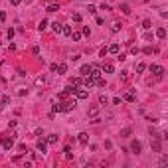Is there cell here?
Listing matches in <instances>:
<instances>
[{
    "label": "cell",
    "mask_w": 168,
    "mask_h": 168,
    "mask_svg": "<svg viewBox=\"0 0 168 168\" xmlns=\"http://www.w3.org/2000/svg\"><path fill=\"white\" fill-rule=\"evenodd\" d=\"M36 148H38L42 154H46V152H48V141H46V138H38V142H36Z\"/></svg>",
    "instance_id": "2"
},
{
    "label": "cell",
    "mask_w": 168,
    "mask_h": 168,
    "mask_svg": "<svg viewBox=\"0 0 168 168\" xmlns=\"http://www.w3.org/2000/svg\"><path fill=\"white\" fill-rule=\"evenodd\" d=\"M138 52H141V49H138V48H137V46H133V48H131V53H135V55H137V53H138Z\"/></svg>",
    "instance_id": "45"
},
{
    "label": "cell",
    "mask_w": 168,
    "mask_h": 168,
    "mask_svg": "<svg viewBox=\"0 0 168 168\" xmlns=\"http://www.w3.org/2000/svg\"><path fill=\"white\" fill-rule=\"evenodd\" d=\"M63 152H65V158H73V154H71V148H69V146H63Z\"/></svg>",
    "instance_id": "28"
},
{
    "label": "cell",
    "mask_w": 168,
    "mask_h": 168,
    "mask_svg": "<svg viewBox=\"0 0 168 168\" xmlns=\"http://www.w3.org/2000/svg\"><path fill=\"white\" fill-rule=\"evenodd\" d=\"M141 150H142V144L138 141H133L131 142V152H133V154H141Z\"/></svg>",
    "instance_id": "7"
},
{
    "label": "cell",
    "mask_w": 168,
    "mask_h": 168,
    "mask_svg": "<svg viewBox=\"0 0 168 168\" xmlns=\"http://www.w3.org/2000/svg\"><path fill=\"white\" fill-rule=\"evenodd\" d=\"M89 71H91V65H89V63H85V65H81L79 73H81V75H89Z\"/></svg>",
    "instance_id": "13"
},
{
    "label": "cell",
    "mask_w": 168,
    "mask_h": 168,
    "mask_svg": "<svg viewBox=\"0 0 168 168\" xmlns=\"http://www.w3.org/2000/svg\"><path fill=\"white\" fill-rule=\"evenodd\" d=\"M81 83H83V79H81V77H71V81H69V85H73V87H79Z\"/></svg>",
    "instance_id": "12"
},
{
    "label": "cell",
    "mask_w": 168,
    "mask_h": 168,
    "mask_svg": "<svg viewBox=\"0 0 168 168\" xmlns=\"http://www.w3.org/2000/svg\"><path fill=\"white\" fill-rule=\"evenodd\" d=\"M142 52H144L146 55H150V53H156V52H158V49H156V48H150V46H148V48H144V49H142Z\"/></svg>",
    "instance_id": "21"
},
{
    "label": "cell",
    "mask_w": 168,
    "mask_h": 168,
    "mask_svg": "<svg viewBox=\"0 0 168 168\" xmlns=\"http://www.w3.org/2000/svg\"><path fill=\"white\" fill-rule=\"evenodd\" d=\"M42 2H46V4H52V2H53V0H42Z\"/></svg>",
    "instance_id": "50"
},
{
    "label": "cell",
    "mask_w": 168,
    "mask_h": 168,
    "mask_svg": "<svg viewBox=\"0 0 168 168\" xmlns=\"http://www.w3.org/2000/svg\"><path fill=\"white\" fill-rule=\"evenodd\" d=\"M160 164H162V166H164V164H168V156H162V158H160Z\"/></svg>",
    "instance_id": "46"
},
{
    "label": "cell",
    "mask_w": 168,
    "mask_h": 168,
    "mask_svg": "<svg viewBox=\"0 0 168 168\" xmlns=\"http://www.w3.org/2000/svg\"><path fill=\"white\" fill-rule=\"evenodd\" d=\"M152 135V133H150ZM160 138H162V137H158V135H152V150H154V152H160V148H162V141H160Z\"/></svg>",
    "instance_id": "1"
},
{
    "label": "cell",
    "mask_w": 168,
    "mask_h": 168,
    "mask_svg": "<svg viewBox=\"0 0 168 168\" xmlns=\"http://www.w3.org/2000/svg\"><path fill=\"white\" fill-rule=\"evenodd\" d=\"M59 111H61V105H59V103H58V105H53L52 113H59Z\"/></svg>",
    "instance_id": "39"
},
{
    "label": "cell",
    "mask_w": 168,
    "mask_h": 168,
    "mask_svg": "<svg viewBox=\"0 0 168 168\" xmlns=\"http://www.w3.org/2000/svg\"><path fill=\"white\" fill-rule=\"evenodd\" d=\"M58 10H59V4H53L52 2V4L48 6V12H58Z\"/></svg>",
    "instance_id": "23"
},
{
    "label": "cell",
    "mask_w": 168,
    "mask_h": 168,
    "mask_svg": "<svg viewBox=\"0 0 168 168\" xmlns=\"http://www.w3.org/2000/svg\"><path fill=\"white\" fill-rule=\"evenodd\" d=\"M10 2H12L14 6H18V4H20V2H22V0H10Z\"/></svg>",
    "instance_id": "49"
},
{
    "label": "cell",
    "mask_w": 168,
    "mask_h": 168,
    "mask_svg": "<svg viewBox=\"0 0 168 168\" xmlns=\"http://www.w3.org/2000/svg\"><path fill=\"white\" fill-rule=\"evenodd\" d=\"M117 55H119V58H117L119 61H125V59H127V55H125V53H117Z\"/></svg>",
    "instance_id": "43"
},
{
    "label": "cell",
    "mask_w": 168,
    "mask_h": 168,
    "mask_svg": "<svg viewBox=\"0 0 168 168\" xmlns=\"http://www.w3.org/2000/svg\"><path fill=\"white\" fill-rule=\"evenodd\" d=\"M121 12L123 14H131V6L128 4H121Z\"/></svg>",
    "instance_id": "25"
},
{
    "label": "cell",
    "mask_w": 168,
    "mask_h": 168,
    "mask_svg": "<svg viewBox=\"0 0 168 168\" xmlns=\"http://www.w3.org/2000/svg\"><path fill=\"white\" fill-rule=\"evenodd\" d=\"M59 105H61V111L63 113H69V111H73V107H75V101H63V103H59Z\"/></svg>",
    "instance_id": "4"
},
{
    "label": "cell",
    "mask_w": 168,
    "mask_h": 168,
    "mask_svg": "<svg viewBox=\"0 0 168 168\" xmlns=\"http://www.w3.org/2000/svg\"><path fill=\"white\" fill-rule=\"evenodd\" d=\"M97 113H99V107H91V109H89V115L91 117H95Z\"/></svg>",
    "instance_id": "30"
},
{
    "label": "cell",
    "mask_w": 168,
    "mask_h": 168,
    "mask_svg": "<svg viewBox=\"0 0 168 168\" xmlns=\"http://www.w3.org/2000/svg\"><path fill=\"white\" fill-rule=\"evenodd\" d=\"M2 146H4L6 150H10V148L14 146V137H6L4 135V137H2Z\"/></svg>",
    "instance_id": "5"
},
{
    "label": "cell",
    "mask_w": 168,
    "mask_h": 168,
    "mask_svg": "<svg viewBox=\"0 0 168 168\" xmlns=\"http://www.w3.org/2000/svg\"><path fill=\"white\" fill-rule=\"evenodd\" d=\"M101 71H103V73H113V71H115V67H113V63H103V65H101Z\"/></svg>",
    "instance_id": "10"
},
{
    "label": "cell",
    "mask_w": 168,
    "mask_h": 168,
    "mask_svg": "<svg viewBox=\"0 0 168 168\" xmlns=\"http://www.w3.org/2000/svg\"><path fill=\"white\" fill-rule=\"evenodd\" d=\"M107 53H109V49H107V48H101V49H99V55H101V58H105Z\"/></svg>",
    "instance_id": "34"
},
{
    "label": "cell",
    "mask_w": 168,
    "mask_h": 168,
    "mask_svg": "<svg viewBox=\"0 0 168 168\" xmlns=\"http://www.w3.org/2000/svg\"><path fill=\"white\" fill-rule=\"evenodd\" d=\"M99 103H101V105H107V103H109V99H107L105 95H99Z\"/></svg>",
    "instance_id": "32"
},
{
    "label": "cell",
    "mask_w": 168,
    "mask_h": 168,
    "mask_svg": "<svg viewBox=\"0 0 168 168\" xmlns=\"http://www.w3.org/2000/svg\"><path fill=\"white\" fill-rule=\"evenodd\" d=\"M77 141H79L81 144H87V142H89V135L87 133H79V135H77Z\"/></svg>",
    "instance_id": "11"
},
{
    "label": "cell",
    "mask_w": 168,
    "mask_h": 168,
    "mask_svg": "<svg viewBox=\"0 0 168 168\" xmlns=\"http://www.w3.org/2000/svg\"><path fill=\"white\" fill-rule=\"evenodd\" d=\"M156 38L164 40V38H166V30H164V28H158V30H156Z\"/></svg>",
    "instance_id": "17"
},
{
    "label": "cell",
    "mask_w": 168,
    "mask_h": 168,
    "mask_svg": "<svg viewBox=\"0 0 168 168\" xmlns=\"http://www.w3.org/2000/svg\"><path fill=\"white\" fill-rule=\"evenodd\" d=\"M119 30H121V24L119 22H115L113 26H111V32H119Z\"/></svg>",
    "instance_id": "33"
},
{
    "label": "cell",
    "mask_w": 168,
    "mask_h": 168,
    "mask_svg": "<svg viewBox=\"0 0 168 168\" xmlns=\"http://www.w3.org/2000/svg\"><path fill=\"white\" fill-rule=\"evenodd\" d=\"M71 20H73V22H81V14H73Z\"/></svg>",
    "instance_id": "38"
},
{
    "label": "cell",
    "mask_w": 168,
    "mask_h": 168,
    "mask_svg": "<svg viewBox=\"0 0 168 168\" xmlns=\"http://www.w3.org/2000/svg\"><path fill=\"white\" fill-rule=\"evenodd\" d=\"M81 32H71V38H73V42H77V40H81Z\"/></svg>",
    "instance_id": "27"
},
{
    "label": "cell",
    "mask_w": 168,
    "mask_h": 168,
    "mask_svg": "<svg viewBox=\"0 0 168 168\" xmlns=\"http://www.w3.org/2000/svg\"><path fill=\"white\" fill-rule=\"evenodd\" d=\"M101 10H111V6H109V4H105V2H103V4H101Z\"/></svg>",
    "instance_id": "48"
},
{
    "label": "cell",
    "mask_w": 168,
    "mask_h": 168,
    "mask_svg": "<svg viewBox=\"0 0 168 168\" xmlns=\"http://www.w3.org/2000/svg\"><path fill=\"white\" fill-rule=\"evenodd\" d=\"M6 34H8V38L12 40V36H14V28H8V32H6Z\"/></svg>",
    "instance_id": "44"
},
{
    "label": "cell",
    "mask_w": 168,
    "mask_h": 168,
    "mask_svg": "<svg viewBox=\"0 0 168 168\" xmlns=\"http://www.w3.org/2000/svg\"><path fill=\"white\" fill-rule=\"evenodd\" d=\"M52 28H53V32H55V34H59V32H61V24H59V22H53Z\"/></svg>",
    "instance_id": "20"
},
{
    "label": "cell",
    "mask_w": 168,
    "mask_h": 168,
    "mask_svg": "<svg viewBox=\"0 0 168 168\" xmlns=\"http://www.w3.org/2000/svg\"><path fill=\"white\" fill-rule=\"evenodd\" d=\"M113 105H121V97H115V99H113Z\"/></svg>",
    "instance_id": "47"
},
{
    "label": "cell",
    "mask_w": 168,
    "mask_h": 168,
    "mask_svg": "<svg viewBox=\"0 0 168 168\" xmlns=\"http://www.w3.org/2000/svg\"><path fill=\"white\" fill-rule=\"evenodd\" d=\"M58 135H48V138H46V141H48V144H55V142H58Z\"/></svg>",
    "instance_id": "16"
},
{
    "label": "cell",
    "mask_w": 168,
    "mask_h": 168,
    "mask_svg": "<svg viewBox=\"0 0 168 168\" xmlns=\"http://www.w3.org/2000/svg\"><path fill=\"white\" fill-rule=\"evenodd\" d=\"M55 71H58V73H65L67 71V63H59V65L55 67Z\"/></svg>",
    "instance_id": "18"
},
{
    "label": "cell",
    "mask_w": 168,
    "mask_h": 168,
    "mask_svg": "<svg viewBox=\"0 0 168 168\" xmlns=\"http://www.w3.org/2000/svg\"><path fill=\"white\" fill-rule=\"evenodd\" d=\"M32 53H34V55H40V48H38V46H34V48H32Z\"/></svg>",
    "instance_id": "41"
},
{
    "label": "cell",
    "mask_w": 168,
    "mask_h": 168,
    "mask_svg": "<svg viewBox=\"0 0 168 168\" xmlns=\"http://www.w3.org/2000/svg\"><path fill=\"white\" fill-rule=\"evenodd\" d=\"M75 89H77V87H73V85H67V87H65V93H67V95H73V93H75Z\"/></svg>",
    "instance_id": "29"
},
{
    "label": "cell",
    "mask_w": 168,
    "mask_h": 168,
    "mask_svg": "<svg viewBox=\"0 0 168 168\" xmlns=\"http://www.w3.org/2000/svg\"><path fill=\"white\" fill-rule=\"evenodd\" d=\"M131 133H133V131H131V127H127V128H123V131H121V137H131Z\"/></svg>",
    "instance_id": "26"
},
{
    "label": "cell",
    "mask_w": 168,
    "mask_h": 168,
    "mask_svg": "<svg viewBox=\"0 0 168 168\" xmlns=\"http://www.w3.org/2000/svg\"><path fill=\"white\" fill-rule=\"evenodd\" d=\"M0 22H6V10H2V12H0Z\"/></svg>",
    "instance_id": "40"
},
{
    "label": "cell",
    "mask_w": 168,
    "mask_h": 168,
    "mask_svg": "<svg viewBox=\"0 0 168 168\" xmlns=\"http://www.w3.org/2000/svg\"><path fill=\"white\" fill-rule=\"evenodd\" d=\"M148 69H150V73H154L156 77H162V73H164V67L162 65H156V63H152Z\"/></svg>",
    "instance_id": "3"
},
{
    "label": "cell",
    "mask_w": 168,
    "mask_h": 168,
    "mask_svg": "<svg viewBox=\"0 0 168 168\" xmlns=\"http://www.w3.org/2000/svg\"><path fill=\"white\" fill-rule=\"evenodd\" d=\"M81 34H83V36H91V30H89V28L85 26V28H83V32H81Z\"/></svg>",
    "instance_id": "42"
},
{
    "label": "cell",
    "mask_w": 168,
    "mask_h": 168,
    "mask_svg": "<svg viewBox=\"0 0 168 168\" xmlns=\"http://www.w3.org/2000/svg\"><path fill=\"white\" fill-rule=\"evenodd\" d=\"M125 101H128V103H135V93L133 91H128V93H125Z\"/></svg>",
    "instance_id": "14"
},
{
    "label": "cell",
    "mask_w": 168,
    "mask_h": 168,
    "mask_svg": "<svg viewBox=\"0 0 168 168\" xmlns=\"http://www.w3.org/2000/svg\"><path fill=\"white\" fill-rule=\"evenodd\" d=\"M107 49H109L111 53H119V49H121V48H119V44H113L111 48H107Z\"/></svg>",
    "instance_id": "24"
},
{
    "label": "cell",
    "mask_w": 168,
    "mask_h": 168,
    "mask_svg": "<svg viewBox=\"0 0 168 168\" xmlns=\"http://www.w3.org/2000/svg\"><path fill=\"white\" fill-rule=\"evenodd\" d=\"M58 99H59V101H65V99H67V93H65V91H61V93L58 95Z\"/></svg>",
    "instance_id": "36"
},
{
    "label": "cell",
    "mask_w": 168,
    "mask_h": 168,
    "mask_svg": "<svg viewBox=\"0 0 168 168\" xmlns=\"http://www.w3.org/2000/svg\"><path fill=\"white\" fill-rule=\"evenodd\" d=\"M46 28H48V20H42V22L38 24V30H40V32H44Z\"/></svg>",
    "instance_id": "22"
},
{
    "label": "cell",
    "mask_w": 168,
    "mask_h": 168,
    "mask_svg": "<svg viewBox=\"0 0 168 168\" xmlns=\"http://www.w3.org/2000/svg\"><path fill=\"white\" fill-rule=\"evenodd\" d=\"M142 28H144V30H150V28H152L150 20H144V22H142Z\"/></svg>",
    "instance_id": "31"
},
{
    "label": "cell",
    "mask_w": 168,
    "mask_h": 168,
    "mask_svg": "<svg viewBox=\"0 0 168 168\" xmlns=\"http://www.w3.org/2000/svg\"><path fill=\"white\" fill-rule=\"evenodd\" d=\"M121 79H123V81H128V71H121Z\"/></svg>",
    "instance_id": "35"
},
{
    "label": "cell",
    "mask_w": 168,
    "mask_h": 168,
    "mask_svg": "<svg viewBox=\"0 0 168 168\" xmlns=\"http://www.w3.org/2000/svg\"><path fill=\"white\" fill-rule=\"evenodd\" d=\"M61 34H63V36H71V26L61 24Z\"/></svg>",
    "instance_id": "15"
},
{
    "label": "cell",
    "mask_w": 168,
    "mask_h": 168,
    "mask_svg": "<svg viewBox=\"0 0 168 168\" xmlns=\"http://www.w3.org/2000/svg\"><path fill=\"white\" fill-rule=\"evenodd\" d=\"M101 73H103V71H101V67H99V65H91V71H89V75H91L93 79H99V77H101Z\"/></svg>",
    "instance_id": "6"
},
{
    "label": "cell",
    "mask_w": 168,
    "mask_h": 168,
    "mask_svg": "<svg viewBox=\"0 0 168 168\" xmlns=\"http://www.w3.org/2000/svg\"><path fill=\"white\" fill-rule=\"evenodd\" d=\"M8 101H10V97H6V95H4V97L0 99V109H4V107L8 105Z\"/></svg>",
    "instance_id": "19"
},
{
    "label": "cell",
    "mask_w": 168,
    "mask_h": 168,
    "mask_svg": "<svg viewBox=\"0 0 168 168\" xmlns=\"http://www.w3.org/2000/svg\"><path fill=\"white\" fill-rule=\"evenodd\" d=\"M83 85L87 89H91V87H95V79H93L91 75H85V79H83Z\"/></svg>",
    "instance_id": "9"
},
{
    "label": "cell",
    "mask_w": 168,
    "mask_h": 168,
    "mask_svg": "<svg viewBox=\"0 0 168 168\" xmlns=\"http://www.w3.org/2000/svg\"><path fill=\"white\" fill-rule=\"evenodd\" d=\"M144 69H146V65H144V63H138V65H137V71H138V73H142Z\"/></svg>",
    "instance_id": "37"
},
{
    "label": "cell",
    "mask_w": 168,
    "mask_h": 168,
    "mask_svg": "<svg viewBox=\"0 0 168 168\" xmlns=\"http://www.w3.org/2000/svg\"><path fill=\"white\" fill-rule=\"evenodd\" d=\"M77 99H87L89 97V91L87 89H75V93H73Z\"/></svg>",
    "instance_id": "8"
}]
</instances>
